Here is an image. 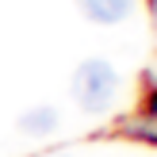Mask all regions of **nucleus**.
Masks as SVG:
<instances>
[{"mask_svg": "<svg viewBox=\"0 0 157 157\" xmlns=\"http://www.w3.org/2000/svg\"><path fill=\"white\" fill-rule=\"evenodd\" d=\"M115 92H119V77H115V69L107 61L88 58V61L77 65V73H73V100H77L81 111H88V115L107 111Z\"/></svg>", "mask_w": 157, "mask_h": 157, "instance_id": "obj_1", "label": "nucleus"}, {"mask_svg": "<svg viewBox=\"0 0 157 157\" xmlns=\"http://www.w3.org/2000/svg\"><path fill=\"white\" fill-rule=\"evenodd\" d=\"M77 8L92 23H123L134 12V0H77Z\"/></svg>", "mask_w": 157, "mask_h": 157, "instance_id": "obj_2", "label": "nucleus"}, {"mask_svg": "<svg viewBox=\"0 0 157 157\" xmlns=\"http://www.w3.org/2000/svg\"><path fill=\"white\" fill-rule=\"evenodd\" d=\"M19 130L23 134H35V138H46L58 130V111L54 107H31V111L19 115Z\"/></svg>", "mask_w": 157, "mask_h": 157, "instance_id": "obj_3", "label": "nucleus"}]
</instances>
